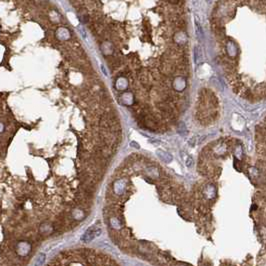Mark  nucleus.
Listing matches in <instances>:
<instances>
[{
    "instance_id": "nucleus-5",
    "label": "nucleus",
    "mask_w": 266,
    "mask_h": 266,
    "mask_svg": "<svg viewBox=\"0 0 266 266\" xmlns=\"http://www.w3.org/2000/svg\"><path fill=\"white\" fill-rule=\"evenodd\" d=\"M130 145H131V146H135V148H139V147H140L139 145H138V144H136L135 142H131V143H130Z\"/></svg>"
},
{
    "instance_id": "nucleus-2",
    "label": "nucleus",
    "mask_w": 266,
    "mask_h": 266,
    "mask_svg": "<svg viewBox=\"0 0 266 266\" xmlns=\"http://www.w3.org/2000/svg\"><path fill=\"white\" fill-rule=\"evenodd\" d=\"M157 154H158V156L163 160V161L166 162V163L170 162L171 160H172V156L169 155V154L166 153V152H164V151H162V150H159V149L157 150Z\"/></svg>"
},
{
    "instance_id": "nucleus-4",
    "label": "nucleus",
    "mask_w": 266,
    "mask_h": 266,
    "mask_svg": "<svg viewBox=\"0 0 266 266\" xmlns=\"http://www.w3.org/2000/svg\"><path fill=\"white\" fill-rule=\"evenodd\" d=\"M192 163H193L192 158H191V157H188V160L186 161V165L188 167H190V166H192Z\"/></svg>"
},
{
    "instance_id": "nucleus-3",
    "label": "nucleus",
    "mask_w": 266,
    "mask_h": 266,
    "mask_svg": "<svg viewBox=\"0 0 266 266\" xmlns=\"http://www.w3.org/2000/svg\"><path fill=\"white\" fill-rule=\"evenodd\" d=\"M195 26L197 29V35L200 36V34L202 33V29H201V26H200V22H199L198 16L197 15H195Z\"/></svg>"
},
{
    "instance_id": "nucleus-1",
    "label": "nucleus",
    "mask_w": 266,
    "mask_h": 266,
    "mask_svg": "<svg viewBox=\"0 0 266 266\" xmlns=\"http://www.w3.org/2000/svg\"><path fill=\"white\" fill-rule=\"evenodd\" d=\"M100 232H101V229H100V228L95 227V226L91 227L85 232L84 235L82 236V240L85 242H89L95 238L96 236H98V234H100Z\"/></svg>"
}]
</instances>
